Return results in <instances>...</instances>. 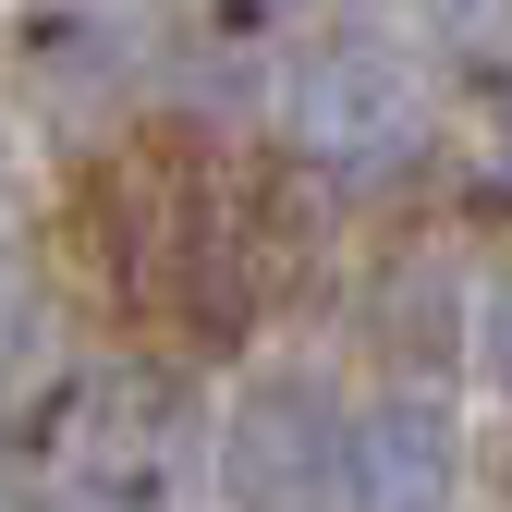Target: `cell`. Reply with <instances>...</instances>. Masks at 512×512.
I'll return each mask as SVG.
<instances>
[{"label": "cell", "mask_w": 512, "mask_h": 512, "mask_svg": "<svg viewBox=\"0 0 512 512\" xmlns=\"http://www.w3.org/2000/svg\"><path fill=\"white\" fill-rule=\"evenodd\" d=\"M500 171H512V98H500Z\"/></svg>", "instance_id": "cell-8"}, {"label": "cell", "mask_w": 512, "mask_h": 512, "mask_svg": "<svg viewBox=\"0 0 512 512\" xmlns=\"http://www.w3.org/2000/svg\"><path fill=\"white\" fill-rule=\"evenodd\" d=\"M342 427H354L342 391H317V378H256V391L232 403V439H220L232 512H330L342 500Z\"/></svg>", "instance_id": "cell-3"}, {"label": "cell", "mask_w": 512, "mask_h": 512, "mask_svg": "<svg viewBox=\"0 0 512 512\" xmlns=\"http://www.w3.org/2000/svg\"><path fill=\"white\" fill-rule=\"evenodd\" d=\"M281 135L305 147V171L366 183V171H403L427 135V74L391 37H317L281 86Z\"/></svg>", "instance_id": "cell-2"}, {"label": "cell", "mask_w": 512, "mask_h": 512, "mask_svg": "<svg viewBox=\"0 0 512 512\" xmlns=\"http://www.w3.org/2000/svg\"><path fill=\"white\" fill-rule=\"evenodd\" d=\"M49 512H147V500H110V488H61Z\"/></svg>", "instance_id": "cell-7"}, {"label": "cell", "mask_w": 512, "mask_h": 512, "mask_svg": "<svg viewBox=\"0 0 512 512\" xmlns=\"http://www.w3.org/2000/svg\"><path fill=\"white\" fill-rule=\"evenodd\" d=\"M25 354H37V293L0 269V378H25Z\"/></svg>", "instance_id": "cell-6"}, {"label": "cell", "mask_w": 512, "mask_h": 512, "mask_svg": "<svg viewBox=\"0 0 512 512\" xmlns=\"http://www.w3.org/2000/svg\"><path fill=\"white\" fill-rule=\"evenodd\" d=\"M476 378H488V391L512 403V281H500V293L476 305Z\"/></svg>", "instance_id": "cell-5"}, {"label": "cell", "mask_w": 512, "mask_h": 512, "mask_svg": "<svg viewBox=\"0 0 512 512\" xmlns=\"http://www.w3.org/2000/svg\"><path fill=\"white\" fill-rule=\"evenodd\" d=\"M86 244L135 317H159L171 342H220L293 269V196L244 147H220L208 122H147L98 171Z\"/></svg>", "instance_id": "cell-1"}, {"label": "cell", "mask_w": 512, "mask_h": 512, "mask_svg": "<svg viewBox=\"0 0 512 512\" xmlns=\"http://www.w3.org/2000/svg\"><path fill=\"white\" fill-rule=\"evenodd\" d=\"M464 488V427L439 391H378L342 427V500L330 512H452Z\"/></svg>", "instance_id": "cell-4"}]
</instances>
